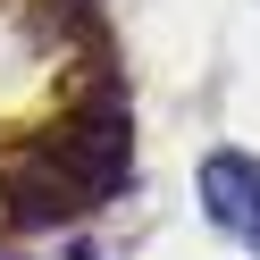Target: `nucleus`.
<instances>
[{
  "instance_id": "f257e3e1",
  "label": "nucleus",
  "mask_w": 260,
  "mask_h": 260,
  "mask_svg": "<svg viewBox=\"0 0 260 260\" xmlns=\"http://www.w3.org/2000/svg\"><path fill=\"white\" fill-rule=\"evenodd\" d=\"M202 210L218 218V235H235L260 260V159L252 151H210L202 159Z\"/></svg>"
}]
</instances>
